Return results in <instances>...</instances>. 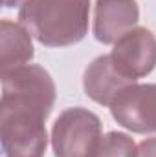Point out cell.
<instances>
[{
  "instance_id": "1",
  "label": "cell",
  "mask_w": 156,
  "mask_h": 157,
  "mask_svg": "<svg viewBox=\"0 0 156 157\" xmlns=\"http://www.w3.org/2000/svg\"><path fill=\"white\" fill-rule=\"evenodd\" d=\"M55 104V82L37 64L2 73L0 141L4 157H44L46 119Z\"/></svg>"
},
{
  "instance_id": "2",
  "label": "cell",
  "mask_w": 156,
  "mask_h": 157,
  "mask_svg": "<svg viewBox=\"0 0 156 157\" xmlns=\"http://www.w3.org/2000/svg\"><path fill=\"white\" fill-rule=\"evenodd\" d=\"M90 0H26L18 9L20 26L46 48L74 46L88 33Z\"/></svg>"
},
{
  "instance_id": "3",
  "label": "cell",
  "mask_w": 156,
  "mask_h": 157,
  "mask_svg": "<svg viewBox=\"0 0 156 157\" xmlns=\"http://www.w3.org/2000/svg\"><path fill=\"white\" fill-rule=\"evenodd\" d=\"M101 119L94 112L74 106L55 119L51 128V148L55 157H88L101 139Z\"/></svg>"
},
{
  "instance_id": "4",
  "label": "cell",
  "mask_w": 156,
  "mask_h": 157,
  "mask_svg": "<svg viewBox=\"0 0 156 157\" xmlns=\"http://www.w3.org/2000/svg\"><path fill=\"white\" fill-rule=\"evenodd\" d=\"M119 126L132 133H156V82L129 84L110 104Z\"/></svg>"
},
{
  "instance_id": "5",
  "label": "cell",
  "mask_w": 156,
  "mask_h": 157,
  "mask_svg": "<svg viewBox=\"0 0 156 157\" xmlns=\"http://www.w3.org/2000/svg\"><path fill=\"white\" fill-rule=\"evenodd\" d=\"M112 66L123 78L136 82L156 68V37L147 28H134L114 44Z\"/></svg>"
},
{
  "instance_id": "6",
  "label": "cell",
  "mask_w": 156,
  "mask_h": 157,
  "mask_svg": "<svg viewBox=\"0 0 156 157\" xmlns=\"http://www.w3.org/2000/svg\"><path fill=\"white\" fill-rule=\"evenodd\" d=\"M140 7L136 0H97L94 11V37L101 44H116L136 28Z\"/></svg>"
},
{
  "instance_id": "7",
  "label": "cell",
  "mask_w": 156,
  "mask_h": 157,
  "mask_svg": "<svg viewBox=\"0 0 156 157\" xmlns=\"http://www.w3.org/2000/svg\"><path fill=\"white\" fill-rule=\"evenodd\" d=\"M129 84L132 82L123 78L114 70L110 55H101L94 59L84 70V77H83V88L86 97L101 106H110L112 101L117 97V93Z\"/></svg>"
},
{
  "instance_id": "8",
  "label": "cell",
  "mask_w": 156,
  "mask_h": 157,
  "mask_svg": "<svg viewBox=\"0 0 156 157\" xmlns=\"http://www.w3.org/2000/svg\"><path fill=\"white\" fill-rule=\"evenodd\" d=\"M0 53L2 73L28 64L35 55L31 35L28 33V29L4 18L0 22Z\"/></svg>"
},
{
  "instance_id": "9",
  "label": "cell",
  "mask_w": 156,
  "mask_h": 157,
  "mask_svg": "<svg viewBox=\"0 0 156 157\" xmlns=\"http://www.w3.org/2000/svg\"><path fill=\"white\" fill-rule=\"evenodd\" d=\"M88 157H138V146L130 135L109 132L107 135H101Z\"/></svg>"
},
{
  "instance_id": "10",
  "label": "cell",
  "mask_w": 156,
  "mask_h": 157,
  "mask_svg": "<svg viewBox=\"0 0 156 157\" xmlns=\"http://www.w3.org/2000/svg\"><path fill=\"white\" fill-rule=\"evenodd\" d=\"M138 157H156V137L143 139L138 144Z\"/></svg>"
},
{
  "instance_id": "11",
  "label": "cell",
  "mask_w": 156,
  "mask_h": 157,
  "mask_svg": "<svg viewBox=\"0 0 156 157\" xmlns=\"http://www.w3.org/2000/svg\"><path fill=\"white\" fill-rule=\"evenodd\" d=\"M26 0H2V4H4V7H15V6H20V4H24Z\"/></svg>"
}]
</instances>
